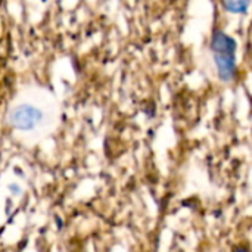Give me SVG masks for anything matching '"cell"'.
I'll list each match as a JSON object with an SVG mask.
<instances>
[{"mask_svg":"<svg viewBox=\"0 0 252 252\" xmlns=\"http://www.w3.org/2000/svg\"><path fill=\"white\" fill-rule=\"evenodd\" d=\"M43 118V114L38 108L31 105L15 106L9 114V123L18 130H31Z\"/></svg>","mask_w":252,"mask_h":252,"instance_id":"6da1fadb","label":"cell"},{"mask_svg":"<svg viewBox=\"0 0 252 252\" xmlns=\"http://www.w3.org/2000/svg\"><path fill=\"white\" fill-rule=\"evenodd\" d=\"M214 62L221 81L232 83L238 74L236 55H214Z\"/></svg>","mask_w":252,"mask_h":252,"instance_id":"7a4b0ae2","label":"cell"},{"mask_svg":"<svg viewBox=\"0 0 252 252\" xmlns=\"http://www.w3.org/2000/svg\"><path fill=\"white\" fill-rule=\"evenodd\" d=\"M213 55H236V41L224 31H216L211 38Z\"/></svg>","mask_w":252,"mask_h":252,"instance_id":"3957f363","label":"cell"},{"mask_svg":"<svg viewBox=\"0 0 252 252\" xmlns=\"http://www.w3.org/2000/svg\"><path fill=\"white\" fill-rule=\"evenodd\" d=\"M251 0H224V6L232 13H245L250 9Z\"/></svg>","mask_w":252,"mask_h":252,"instance_id":"277c9868","label":"cell"}]
</instances>
